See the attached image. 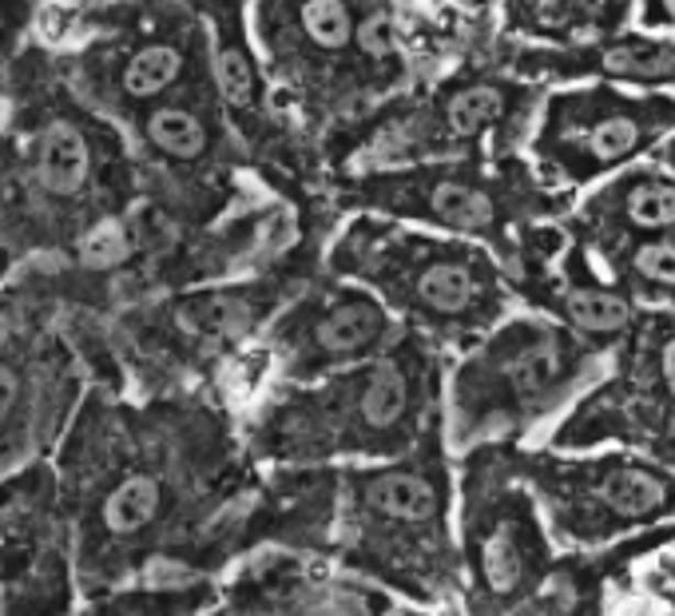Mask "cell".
<instances>
[{"label": "cell", "instance_id": "4", "mask_svg": "<svg viewBox=\"0 0 675 616\" xmlns=\"http://www.w3.org/2000/svg\"><path fill=\"white\" fill-rule=\"evenodd\" d=\"M667 132H675L672 96H623L612 85L572 88L544 104L532 156L564 183H593L628 168Z\"/></svg>", "mask_w": 675, "mask_h": 616}, {"label": "cell", "instance_id": "8", "mask_svg": "<svg viewBox=\"0 0 675 616\" xmlns=\"http://www.w3.org/2000/svg\"><path fill=\"white\" fill-rule=\"evenodd\" d=\"M520 72H596L604 80H620V85H675V44L648 41V36H620V41L584 44V48H564V53L520 56Z\"/></svg>", "mask_w": 675, "mask_h": 616}, {"label": "cell", "instance_id": "19", "mask_svg": "<svg viewBox=\"0 0 675 616\" xmlns=\"http://www.w3.org/2000/svg\"><path fill=\"white\" fill-rule=\"evenodd\" d=\"M299 12H302V29H306V36L318 48L338 53V48H346L353 41V16L338 0H314V4H302Z\"/></svg>", "mask_w": 675, "mask_h": 616}, {"label": "cell", "instance_id": "3", "mask_svg": "<svg viewBox=\"0 0 675 616\" xmlns=\"http://www.w3.org/2000/svg\"><path fill=\"white\" fill-rule=\"evenodd\" d=\"M469 608L473 616H513L552 573V549L529 485L517 478L509 449L477 461L465 522Z\"/></svg>", "mask_w": 675, "mask_h": 616}, {"label": "cell", "instance_id": "22", "mask_svg": "<svg viewBox=\"0 0 675 616\" xmlns=\"http://www.w3.org/2000/svg\"><path fill=\"white\" fill-rule=\"evenodd\" d=\"M394 24H390V16L385 12H374V16H365L362 29H358V41H362V48L370 56H385L390 48H394Z\"/></svg>", "mask_w": 675, "mask_h": 616}, {"label": "cell", "instance_id": "25", "mask_svg": "<svg viewBox=\"0 0 675 616\" xmlns=\"http://www.w3.org/2000/svg\"><path fill=\"white\" fill-rule=\"evenodd\" d=\"M667 164H675V144H672V147H667Z\"/></svg>", "mask_w": 675, "mask_h": 616}, {"label": "cell", "instance_id": "24", "mask_svg": "<svg viewBox=\"0 0 675 616\" xmlns=\"http://www.w3.org/2000/svg\"><path fill=\"white\" fill-rule=\"evenodd\" d=\"M12 397H16V378H12L9 366H0V418H4V410L12 406Z\"/></svg>", "mask_w": 675, "mask_h": 616}, {"label": "cell", "instance_id": "20", "mask_svg": "<svg viewBox=\"0 0 675 616\" xmlns=\"http://www.w3.org/2000/svg\"><path fill=\"white\" fill-rule=\"evenodd\" d=\"M188 323L207 335H239L250 326V311L243 299H203L188 311Z\"/></svg>", "mask_w": 675, "mask_h": 616}, {"label": "cell", "instance_id": "10", "mask_svg": "<svg viewBox=\"0 0 675 616\" xmlns=\"http://www.w3.org/2000/svg\"><path fill=\"white\" fill-rule=\"evenodd\" d=\"M385 335H390V314L382 311V303L362 291H350L314 326V350L323 358H358L382 346Z\"/></svg>", "mask_w": 675, "mask_h": 616}, {"label": "cell", "instance_id": "13", "mask_svg": "<svg viewBox=\"0 0 675 616\" xmlns=\"http://www.w3.org/2000/svg\"><path fill=\"white\" fill-rule=\"evenodd\" d=\"M88 179V144L68 124H53L36 144V183L48 195H76Z\"/></svg>", "mask_w": 675, "mask_h": 616}, {"label": "cell", "instance_id": "9", "mask_svg": "<svg viewBox=\"0 0 675 616\" xmlns=\"http://www.w3.org/2000/svg\"><path fill=\"white\" fill-rule=\"evenodd\" d=\"M365 509L402 529L441 533L446 525V481L429 466H397L370 473L362 485Z\"/></svg>", "mask_w": 675, "mask_h": 616}, {"label": "cell", "instance_id": "23", "mask_svg": "<svg viewBox=\"0 0 675 616\" xmlns=\"http://www.w3.org/2000/svg\"><path fill=\"white\" fill-rule=\"evenodd\" d=\"M513 616H564L561 596H544V601H529L525 608H517Z\"/></svg>", "mask_w": 675, "mask_h": 616}, {"label": "cell", "instance_id": "7", "mask_svg": "<svg viewBox=\"0 0 675 616\" xmlns=\"http://www.w3.org/2000/svg\"><path fill=\"white\" fill-rule=\"evenodd\" d=\"M544 306L556 314V323L564 331H572L588 346H600V350H608L616 338H623V331L632 326L635 314L632 294L623 291V287L596 279L584 267L581 251H572V259H564L561 275L549 282Z\"/></svg>", "mask_w": 675, "mask_h": 616}, {"label": "cell", "instance_id": "21", "mask_svg": "<svg viewBox=\"0 0 675 616\" xmlns=\"http://www.w3.org/2000/svg\"><path fill=\"white\" fill-rule=\"evenodd\" d=\"M83 255L92 262H100V267H112V262H120L127 255V235L120 223H100V227L88 235V243H83Z\"/></svg>", "mask_w": 675, "mask_h": 616}, {"label": "cell", "instance_id": "18", "mask_svg": "<svg viewBox=\"0 0 675 616\" xmlns=\"http://www.w3.org/2000/svg\"><path fill=\"white\" fill-rule=\"evenodd\" d=\"M215 72H218V88L227 96V104L235 108H250L255 104V68H250V56L243 53L239 41H227V32L218 36V48H215Z\"/></svg>", "mask_w": 675, "mask_h": 616}, {"label": "cell", "instance_id": "11", "mask_svg": "<svg viewBox=\"0 0 675 616\" xmlns=\"http://www.w3.org/2000/svg\"><path fill=\"white\" fill-rule=\"evenodd\" d=\"M358 426L374 438H390L414 414V374L402 358H382L358 378Z\"/></svg>", "mask_w": 675, "mask_h": 616}, {"label": "cell", "instance_id": "15", "mask_svg": "<svg viewBox=\"0 0 675 616\" xmlns=\"http://www.w3.org/2000/svg\"><path fill=\"white\" fill-rule=\"evenodd\" d=\"M159 502H164V485H159L156 478H147V473L124 478L112 493H108V502H104L108 533H115V537L139 533L159 513Z\"/></svg>", "mask_w": 675, "mask_h": 616}, {"label": "cell", "instance_id": "17", "mask_svg": "<svg viewBox=\"0 0 675 616\" xmlns=\"http://www.w3.org/2000/svg\"><path fill=\"white\" fill-rule=\"evenodd\" d=\"M179 68H183V60H179V53L171 44H147L144 53H135L132 60H127L124 92L132 96V100H151V96H159L164 88L176 85Z\"/></svg>", "mask_w": 675, "mask_h": 616}, {"label": "cell", "instance_id": "2", "mask_svg": "<svg viewBox=\"0 0 675 616\" xmlns=\"http://www.w3.org/2000/svg\"><path fill=\"white\" fill-rule=\"evenodd\" d=\"M517 478L532 490L552 533L569 545H600L640 525L675 517V473L628 453L540 458L509 449Z\"/></svg>", "mask_w": 675, "mask_h": 616}, {"label": "cell", "instance_id": "1", "mask_svg": "<svg viewBox=\"0 0 675 616\" xmlns=\"http://www.w3.org/2000/svg\"><path fill=\"white\" fill-rule=\"evenodd\" d=\"M600 374V346H588L556 318L520 314L461 366L453 387V438H520Z\"/></svg>", "mask_w": 675, "mask_h": 616}, {"label": "cell", "instance_id": "6", "mask_svg": "<svg viewBox=\"0 0 675 616\" xmlns=\"http://www.w3.org/2000/svg\"><path fill=\"white\" fill-rule=\"evenodd\" d=\"M584 223L600 247L675 235V179L652 164L623 168L584 203Z\"/></svg>", "mask_w": 675, "mask_h": 616}, {"label": "cell", "instance_id": "5", "mask_svg": "<svg viewBox=\"0 0 675 616\" xmlns=\"http://www.w3.org/2000/svg\"><path fill=\"white\" fill-rule=\"evenodd\" d=\"M385 199L394 203V211L429 220L453 235H477L493 243L505 239L517 223L556 211V195L540 191L525 164H505L500 171L465 168V164L414 171L394 179Z\"/></svg>", "mask_w": 675, "mask_h": 616}, {"label": "cell", "instance_id": "12", "mask_svg": "<svg viewBox=\"0 0 675 616\" xmlns=\"http://www.w3.org/2000/svg\"><path fill=\"white\" fill-rule=\"evenodd\" d=\"M616 271H620V287L628 294H675V235H660V239L620 243L608 247Z\"/></svg>", "mask_w": 675, "mask_h": 616}, {"label": "cell", "instance_id": "16", "mask_svg": "<svg viewBox=\"0 0 675 616\" xmlns=\"http://www.w3.org/2000/svg\"><path fill=\"white\" fill-rule=\"evenodd\" d=\"M147 139L171 159H195L207 152V127L183 108H159L147 115Z\"/></svg>", "mask_w": 675, "mask_h": 616}, {"label": "cell", "instance_id": "14", "mask_svg": "<svg viewBox=\"0 0 675 616\" xmlns=\"http://www.w3.org/2000/svg\"><path fill=\"white\" fill-rule=\"evenodd\" d=\"M635 366H644L640 397H652L660 414L675 418V323H660L648 331L644 346L635 350Z\"/></svg>", "mask_w": 675, "mask_h": 616}]
</instances>
